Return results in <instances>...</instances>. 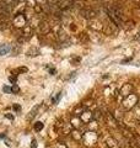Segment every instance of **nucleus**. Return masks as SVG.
<instances>
[{"mask_svg":"<svg viewBox=\"0 0 140 148\" xmlns=\"http://www.w3.org/2000/svg\"><path fill=\"white\" fill-rule=\"evenodd\" d=\"M107 11H108L109 17L116 22V24H120V21H122V18H123V12L120 11L118 8L111 6V8L107 9Z\"/></svg>","mask_w":140,"mask_h":148,"instance_id":"1","label":"nucleus"},{"mask_svg":"<svg viewBox=\"0 0 140 148\" xmlns=\"http://www.w3.org/2000/svg\"><path fill=\"white\" fill-rule=\"evenodd\" d=\"M9 51H10V47H9L7 45H1V46H0V54H1V56L6 54Z\"/></svg>","mask_w":140,"mask_h":148,"instance_id":"2","label":"nucleus"},{"mask_svg":"<svg viewBox=\"0 0 140 148\" xmlns=\"http://www.w3.org/2000/svg\"><path fill=\"white\" fill-rule=\"evenodd\" d=\"M42 128H43V123H42V122H36V125H35V130H36V131H41Z\"/></svg>","mask_w":140,"mask_h":148,"instance_id":"3","label":"nucleus"},{"mask_svg":"<svg viewBox=\"0 0 140 148\" xmlns=\"http://www.w3.org/2000/svg\"><path fill=\"white\" fill-rule=\"evenodd\" d=\"M4 91H5V92H10V91H11V89H10L9 86H4Z\"/></svg>","mask_w":140,"mask_h":148,"instance_id":"4","label":"nucleus"}]
</instances>
